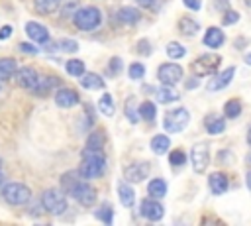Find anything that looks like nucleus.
I'll return each instance as SVG.
<instances>
[{
  "label": "nucleus",
  "mask_w": 251,
  "mask_h": 226,
  "mask_svg": "<svg viewBox=\"0 0 251 226\" xmlns=\"http://www.w3.org/2000/svg\"><path fill=\"white\" fill-rule=\"evenodd\" d=\"M194 86H198V77H196V75H194V77H190V79L186 81V88H188V90H192Z\"/></svg>",
  "instance_id": "obj_49"
},
{
  "label": "nucleus",
  "mask_w": 251,
  "mask_h": 226,
  "mask_svg": "<svg viewBox=\"0 0 251 226\" xmlns=\"http://www.w3.org/2000/svg\"><path fill=\"white\" fill-rule=\"evenodd\" d=\"M137 53H139V55H151V45H149L147 39H141V41L137 43Z\"/></svg>",
  "instance_id": "obj_44"
},
{
  "label": "nucleus",
  "mask_w": 251,
  "mask_h": 226,
  "mask_svg": "<svg viewBox=\"0 0 251 226\" xmlns=\"http://www.w3.org/2000/svg\"><path fill=\"white\" fill-rule=\"evenodd\" d=\"M116 18H118L120 22H124V24H137V22L141 20V14H139V10L133 8V6H124V8H120V10L116 12Z\"/></svg>",
  "instance_id": "obj_19"
},
{
  "label": "nucleus",
  "mask_w": 251,
  "mask_h": 226,
  "mask_svg": "<svg viewBox=\"0 0 251 226\" xmlns=\"http://www.w3.org/2000/svg\"><path fill=\"white\" fill-rule=\"evenodd\" d=\"M247 161H249V163H251V153H249V157H247Z\"/></svg>",
  "instance_id": "obj_55"
},
{
  "label": "nucleus",
  "mask_w": 251,
  "mask_h": 226,
  "mask_svg": "<svg viewBox=\"0 0 251 226\" xmlns=\"http://www.w3.org/2000/svg\"><path fill=\"white\" fill-rule=\"evenodd\" d=\"M220 55L216 53H206V55H200L198 59H194L192 63V71L196 77H206V75H212L216 73L218 65H220Z\"/></svg>",
  "instance_id": "obj_6"
},
{
  "label": "nucleus",
  "mask_w": 251,
  "mask_h": 226,
  "mask_svg": "<svg viewBox=\"0 0 251 226\" xmlns=\"http://www.w3.org/2000/svg\"><path fill=\"white\" fill-rule=\"evenodd\" d=\"M122 59L120 57H112L110 59V63H108V69H110V75H118L120 71H122Z\"/></svg>",
  "instance_id": "obj_41"
},
{
  "label": "nucleus",
  "mask_w": 251,
  "mask_h": 226,
  "mask_svg": "<svg viewBox=\"0 0 251 226\" xmlns=\"http://www.w3.org/2000/svg\"><path fill=\"white\" fill-rule=\"evenodd\" d=\"M157 77H159V81L163 85L173 86V85H176L182 79V69L176 63H163L159 67V71H157Z\"/></svg>",
  "instance_id": "obj_9"
},
{
  "label": "nucleus",
  "mask_w": 251,
  "mask_h": 226,
  "mask_svg": "<svg viewBox=\"0 0 251 226\" xmlns=\"http://www.w3.org/2000/svg\"><path fill=\"white\" fill-rule=\"evenodd\" d=\"M65 69H67V73L71 77H82L84 75V63L80 59H69Z\"/></svg>",
  "instance_id": "obj_31"
},
{
  "label": "nucleus",
  "mask_w": 251,
  "mask_h": 226,
  "mask_svg": "<svg viewBox=\"0 0 251 226\" xmlns=\"http://www.w3.org/2000/svg\"><path fill=\"white\" fill-rule=\"evenodd\" d=\"M76 6H78V0H63V10H61L63 16H71L73 12H76L78 10Z\"/></svg>",
  "instance_id": "obj_40"
},
{
  "label": "nucleus",
  "mask_w": 251,
  "mask_h": 226,
  "mask_svg": "<svg viewBox=\"0 0 251 226\" xmlns=\"http://www.w3.org/2000/svg\"><path fill=\"white\" fill-rule=\"evenodd\" d=\"M0 167H2V159H0Z\"/></svg>",
  "instance_id": "obj_56"
},
{
  "label": "nucleus",
  "mask_w": 251,
  "mask_h": 226,
  "mask_svg": "<svg viewBox=\"0 0 251 226\" xmlns=\"http://www.w3.org/2000/svg\"><path fill=\"white\" fill-rule=\"evenodd\" d=\"M73 22H75V26H76L80 31H92V29H96V28L100 26L102 14H100V10L94 8V6H82V8H78V10L75 12Z\"/></svg>",
  "instance_id": "obj_2"
},
{
  "label": "nucleus",
  "mask_w": 251,
  "mask_h": 226,
  "mask_svg": "<svg viewBox=\"0 0 251 226\" xmlns=\"http://www.w3.org/2000/svg\"><path fill=\"white\" fill-rule=\"evenodd\" d=\"M245 4H247V6H249V8H251V0H245Z\"/></svg>",
  "instance_id": "obj_53"
},
{
  "label": "nucleus",
  "mask_w": 251,
  "mask_h": 226,
  "mask_svg": "<svg viewBox=\"0 0 251 226\" xmlns=\"http://www.w3.org/2000/svg\"><path fill=\"white\" fill-rule=\"evenodd\" d=\"M96 218H102L106 224H112V208L110 206H104V208L96 210Z\"/></svg>",
  "instance_id": "obj_42"
},
{
  "label": "nucleus",
  "mask_w": 251,
  "mask_h": 226,
  "mask_svg": "<svg viewBox=\"0 0 251 226\" xmlns=\"http://www.w3.org/2000/svg\"><path fill=\"white\" fill-rule=\"evenodd\" d=\"M118 197H120V202L124 206H133V202H135V191L127 183H120L118 185Z\"/></svg>",
  "instance_id": "obj_21"
},
{
  "label": "nucleus",
  "mask_w": 251,
  "mask_h": 226,
  "mask_svg": "<svg viewBox=\"0 0 251 226\" xmlns=\"http://www.w3.org/2000/svg\"><path fill=\"white\" fill-rule=\"evenodd\" d=\"M155 96H157V100H159L161 104H171V102L178 100V92H176L173 86H169V85H163L161 88H157Z\"/></svg>",
  "instance_id": "obj_23"
},
{
  "label": "nucleus",
  "mask_w": 251,
  "mask_h": 226,
  "mask_svg": "<svg viewBox=\"0 0 251 226\" xmlns=\"http://www.w3.org/2000/svg\"><path fill=\"white\" fill-rule=\"evenodd\" d=\"M208 185H210V191H212L214 195H224V193L227 191V187H229L227 177H226L224 173H212Z\"/></svg>",
  "instance_id": "obj_18"
},
{
  "label": "nucleus",
  "mask_w": 251,
  "mask_h": 226,
  "mask_svg": "<svg viewBox=\"0 0 251 226\" xmlns=\"http://www.w3.org/2000/svg\"><path fill=\"white\" fill-rule=\"evenodd\" d=\"M2 197H4L6 202L20 206V204H25L31 198V191H29V187H25L22 183H6L2 187Z\"/></svg>",
  "instance_id": "obj_4"
},
{
  "label": "nucleus",
  "mask_w": 251,
  "mask_h": 226,
  "mask_svg": "<svg viewBox=\"0 0 251 226\" xmlns=\"http://www.w3.org/2000/svg\"><path fill=\"white\" fill-rule=\"evenodd\" d=\"M224 37H226V35H224V31H222L220 28H214V26H212V28H208V29H206V33H204V39H202V41H204V45H206V47H210V49H218V47H222V45H224Z\"/></svg>",
  "instance_id": "obj_16"
},
{
  "label": "nucleus",
  "mask_w": 251,
  "mask_h": 226,
  "mask_svg": "<svg viewBox=\"0 0 251 226\" xmlns=\"http://www.w3.org/2000/svg\"><path fill=\"white\" fill-rule=\"evenodd\" d=\"M169 147H171V140H169V136H165V134H157V136H153V140H151V149H153V153L163 155Z\"/></svg>",
  "instance_id": "obj_27"
},
{
  "label": "nucleus",
  "mask_w": 251,
  "mask_h": 226,
  "mask_svg": "<svg viewBox=\"0 0 251 226\" xmlns=\"http://www.w3.org/2000/svg\"><path fill=\"white\" fill-rule=\"evenodd\" d=\"M247 187H249V189H251V171H249V173H247Z\"/></svg>",
  "instance_id": "obj_50"
},
{
  "label": "nucleus",
  "mask_w": 251,
  "mask_h": 226,
  "mask_svg": "<svg viewBox=\"0 0 251 226\" xmlns=\"http://www.w3.org/2000/svg\"><path fill=\"white\" fill-rule=\"evenodd\" d=\"M190 161H192V169L196 173H204L208 163H210V153H208V145L206 143H196L190 149Z\"/></svg>",
  "instance_id": "obj_8"
},
{
  "label": "nucleus",
  "mask_w": 251,
  "mask_h": 226,
  "mask_svg": "<svg viewBox=\"0 0 251 226\" xmlns=\"http://www.w3.org/2000/svg\"><path fill=\"white\" fill-rule=\"evenodd\" d=\"M2 183H4V177H2V175H0V185H2Z\"/></svg>",
  "instance_id": "obj_54"
},
{
  "label": "nucleus",
  "mask_w": 251,
  "mask_h": 226,
  "mask_svg": "<svg viewBox=\"0 0 251 226\" xmlns=\"http://www.w3.org/2000/svg\"><path fill=\"white\" fill-rule=\"evenodd\" d=\"M239 112H241V102H239L237 98H231V100L226 102V106H224V114H226L227 118H237Z\"/></svg>",
  "instance_id": "obj_33"
},
{
  "label": "nucleus",
  "mask_w": 251,
  "mask_h": 226,
  "mask_svg": "<svg viewBox=\"0 0 251 226\" xmlns=\"http://www.w3.org/2000/svg\"><path fill=\"white\" fill-rule=\"evenodd\" d=\"M147 175H149V163H145V161H135V163L127 165L124 171V177L127 183H141Z\"/></svg>",
  "instance_id": "obj_10"
},
{
  "label": "nucleus",
  "mask_w": 251,
  "mask_h": 226,
  "mask_svg": "<svg viewBox=\"0 0 251 226\" xmlns=\"http://www.w3.org/2000/svg\"><path fill=\"white\" fill-rule=\"evenodd\" d=\"M102 145H104V136L102 132H92L86 140V145H84V151L82 153H100L102 151Z\"/></svg>",
  "instance_id": "obj_20"
},
{
  "label": "nucleus",
  "mask_w": 251,
  "mask_h": 226,
  "mask_svg": "<svg viewBox=\"0 0 251 226\" xmlns=\"http://www.w3.org/2000/svg\"><path fill=\"white\" fill-rule=\"evenodd\" d=\"M139 116H141L143 120H147V122H153L155 116H157V108H155V104H153L151 100H145V102L139 106Z\"/></svg>",
  "instance_id": "obj_32"
},
{
  "label": "nucleus",
  "mask_w": 251,
  "mask_h": 226,
  "mask_svg": "<svg viewBox=\"0 0 251 226\" xmlns=\"http://www.w3.org/2000/svg\"><path fill=\"white\" fill-rule=\"evenodd\" d=\"M169 163L171 165H175V167H182L184 163H186V155H184V151L182 149H173L171 153H169Z\"/></svg>",
  "instance_id": "obj_37"
},
{
  "label": "nucleus",
  "mask_w": 251,
  "mask_h": 226,
  "mask_svg": "<svg viewBox=\"0 0 251 226\" xmlns=\"http://www.w3.org/2000/svg\"><path fill=\"white\" fill-rule=\"evenodd\" d=\"M182 2H184V6L190 8V10H200V8H202V0H182Z\"/></svg>",
  "instance_id": "obj_46"
},
{
  "label": "nucleus",
  "mask_w": 251,
  "mask_h": 226,
  "mask_svg": "<svg viewBox=\"0 0 251 226\" xmlns=\"http://www.w3.org/2000/svg\"><path fill=\"white\" fill-rule=\"evenodd\" d=\"M80 177V173H75V171H71V173H65L63 177H61V185H63V189L67 191V193H71V189L80 181L78 179Z\"/></svg>",
  "instance_id": "obj_36"
},
{
  "label": "nucleus",
  "mask_w": 251,
  "mask_h": 226,
  "mask_svg": "<svg viewBox=\"0 0 251 226\" xmlns=\"http://www.w3.org/2000/svg\"><path fill=\"white\" fill-rule=\"evenodd\" d=\"M127 75H129L131 81H139V79H143V75H145V67H143L141 63H131L129 69H127Z\"/></svg>",
  "instance_id": "obj_38"
},
{
  "label": "nucleus",
  "mask_w": 251,
  "mask_h": 226,
  "mask_svg": "<svg viewBox=\"0 0 251 226\" xmlns=\"http://www.w3.org/2000/svg\"><path fill=\"white\" fill-rule=\"evenodd\" d=\"M41 206L49 212V214H63L67 210V198L61 191L57 189H47L41 195Z\"/></svg>",
  "instance_id": "obj_5"
},
{
  "label": "nucleus",
  "mask_w": 251,
  "mask_h": 226,
  "mask_svg": "<svg viewBox=\"0 0 251 226\" xmlns=\"http://www.w3.org/2000/svg\"><path fill=\"white\" fill-rule=\"evenodd\" d=\"M239 22V14L235 12V10H226V14H224V26H233V24H237Z\"/></svg>",
  "instance_id": "obj_39"
},
{
  "label": "nucleus",
  "mask_w": 251,
  "mask_h": 226,
  "mask_svg": "<svg viewBox=\"0 0 251 226\" xmlns=\"http://www.w3.org/2000/svg\"><path fill=\"white\" fill-rule=\"evenodd\" d=\"M12 31H14V29H12V26H8V24H6V26H2V28H0V39H8V37L12 35Z\"/></svg>",
  "instance_id": "obj_47"
},
{
  "label": "nucleus",
  "mask_w": 251,
  "mask_h": 226,
  "mask_svg": "<svg viewBox=\"0 0 251 226\" xmlns=\"http://www.w3.org/2000/svg\"><path fill=\"white\" fill-rule=\"evenodd\" d=\"M124 110H126V116H127V120L129 122H133V124H137L139 122V110L135 108V102H133V98L129 96L127 100H126V106H124Z\"/></svg>",
  "instance_id": "obj_34"
},
{
  "label": "nucleus",
  "mask_w": 251,
  "mask_h": 226,
  "mask_svg": "<svg viewBox=\"0 0 251 226\" xmlns=\"http://www.w3.org/2000/svg\"><path fill=\"white\" fill-rule=\"evenodd\" d=\"M33 4H35V10L39 14H51L59 8L61 0H33Z\"/></svg>",
  "instance_id": "obj_30"
},
{
  "label": "nucleus",
  "mask_w": 251,
  "mask_h": 226,
  "mask_svg": "<svg viewBox=\"0 0 251 226\" xmlns=\"http://www.w3.org/2000/svg\"><path fill=\"white\" fill-rule=\"evenodd\" d=\"M204 126H206V132H208L210 136H218V134L224 132V128H226V120H224L222 116H218V114H210V116H206Z\"/></svg>",
  "instance_id": "obj_17"
},
{
  "label": "nucleus",
  "mask_w": 251,
  "mask_h": 226,
  "mask_svg": "<svg viewBox=\"0 0 251 226\" xmlns=\"http://www.w3.org/2000/svg\"><path fill=\"white\" fill-rule=\"evenodd\" d=\"M137 4L143 6V8H157L159 0H137Z\"/></svg>",
  "instance_id": "obj_48"
},
{
  "label": "nucleus",
  "mask_w": 251,
  "mask_h": 226,
  "mask_svg": "<svg viewBox=\"0 0 251 226\" xmlns=\"http://www.w3.org/2000/svg\"><path fill=\"white\" fill-rule=\"evenodd\" d=\"M18 67H16V61L12 57H2L0 59V81H8L12 75H16Z\"/></svg>",
  "instance_id": "obj_29"
},
{
  "label": "nucleus",
  "mask_w": 251,
  "mask_h": 226,
  "mask_svg": "<svg viewBox=\"0 0 251 226\" xmlns=\"http://www.w3.org/2000/svg\"><path fill=\"white\" fill-rule=\"evenodd\" d=\"M59 47H61V49H65L67 53H75V51L78 49V43H76V41H73V39H63V41L59 43Z\"/></svg>",
  "instance_id": "obj_43"
},
{
  "label": "nucleus",
  "mask_w": 251,
  "mask_h": 226,
  "mask_svg": "<svg viewBox=\"0 0 251 226\" xmlns=\"http://www.w3.org/2000/svg\"><path fill=\"white\" fill-rule=\"evenodd\" d=\"M178 29H180V33H182V35L192 37V35H196V33H198L200 24H198L196 20H192V18H180V22H178Z\"/></svg>",
  "instance_id": "obj_25"
},
{
  "label": "nucleus",
  "mask_w": 251,
  "mask_h": 226,
  "mask_svg": "<svg viewBox=\"0 0 251 226\" xmlns=\"http://www.w3.org/2000/svg\"><path fill=\"white\" fill-rule=\"evenodd\" d=\"M80 85H82L84 88H88V90H96V88H102V86H104V81H102V77L96 75V73H84V75L80 77Z\"/></svg>",
  "instance_id": "obj_26"
},
{
  "label": "nucleus",
  "mask_w": 251,
  "mask_h": 226,
  "mask_svg": "<svg viewBox=\"0 0 251 226\" xmlns=\"http://www.w3.org/2000/svg\"><path fill=\"white\" fill-rule=\"evenodd\" d=\"M37 71L31 69V67H22L16 71V83L22 86V88H27V90H33V86L37 85Z\"/></svg>",
  "instance_id": "obj_12"
},
{
  "label": "nucleus",
  "mask_w": 251,
  "mask_h": 226,
  "mask_svg": "<svg viewBox=\"0 0 251 226\" xmlns=\"http://www.w3.org/2000/svg\"><path fill=\"white\" fill-rule=\"evenodd\" d=\"M141 214H143L147 220L157 222V220H161V218H163L165 208H163V204H161V202H157V200L151 197V198H145V200L141 202Z\"/></svg>",
  "instance_id": "obj_13"
},
{
  "label": "nucleus",
  "mask_w": 251,
  "mask_h": 226,
  "mask_svg": "<svg viewBox=\"0 0 251 226\" xmlns=\"http://www.w3.org/2000/svg\"><path fill=\"white\" fill-rule=\"evenodd\" d=\"M18 47H20V49H22L24 53H29V55L37 53V47H35V45H31V43H24V41H22V43H20Z\"/></svg>",
  "instance_id": "obj_45"
},
{
  "label": "nucleus",
  "mask_w": 251,
  "mask_h": 226,
  "mask_svg": "<svg viewBox=\"0 0 251 226\" xmlns=\"http://www.w3.org/2000/svg\"><path fill=\"white\" fill-rule=\"evenodd\" d=\"M55 104L61 108H71V106L78 104V94L73 88H59L55 92Z\"/></svg>",
  "instance_id": "obj_14"
},
{
  "label": "nucleus",
  "mask_w": 251,
  "mask_h": 226,
  "mask_svg": "<svg viewBox=\"0 0 251 226\" xmlns=\"http://www.w3.org/2000/svg\"><path fill=\"white\" fill-rule=\"evenodd\" d=\"M25 33L27 37L33 41V43H39V45H45L49 41V31L45 26H41L39 22H27L25 24Z\"/></svg>",
  "instance_id": "obj_11"
},
{
  "label": "nucleus",
  "mask_w": 251,
  "mask_h": 226,
  "mask_svg": "<svg viewBox=\"0 0 251 226\" xmlns=\"http://www.w3.org/2000/svg\"><path fill=\"white\" fill-rule=\"evenodd\" d=\"M59 83V79L57 77H41L39 75V79H37V85L33 86V92L35 94H41V96H45L55 85Z\"/></svg>",
  "instance_id": "obj_22"
},
{
  "label": "nucleus",
  "mask_w": 251,
  "mask_h": 226,
  "mask_svg": "<svg viewBox=\"0 0 251 226\" xmlns=\"http://www.w3.org/2000/svg\"><path fill=\"white\" fill-rule=\"evenodd\" d=\"M147 193L153 198H163L167 195V183L163 179H151L147 185Z\"/></svg>",
  "instance_id": "obj_28"
},
{
  "label": "nucleus",
  "mask_w": 251,
  "mask_h": 226,
  "mask_svg": "<svg viewBox=\"0 0 251 226\" xmlns=\"http://www.w3.org/2000/svg\"><path fill=\"white\" fill-rule=\"evenodd\" d=\"M106 169V157L104 153H82V161L78 167L80 179H94L100 177Z\"/></svg>",
  "instance_id": "obj_1"
},
{
  "label": "nucleus",
  "mask_w": 251,
  "mask_h": 226,
  "mask_svg": "<svg viewBox=\"0 0 251 226\" xmlns=\"http://www.w3.org/2000/svg\"><path fill=\"white\" fill-rule=\"evenodd\" d=\"M245 63H247V65H251V53H247V55H245Z\"/></svg>",
  "instance_id": "obj_51"
},
{
  "label": "nucleus",
  "mask_w": 251,
  "mask_h": 226,
  "mask_svg": "<svg viewBox=\"0 0 251 226\" xmlns=\"http://www.w3.org/2000/svg\"><path fill=\"white\" fill-rule=\"evenodd\" d=\"M167 55L175 61V59H182L184 55H186V49L180 45V43H176V41H171L169 45H167Z\"/></svg>",
  "instance_id": "obj_35"
},
{
  "label": "nucleus",
  "mask_w": 251,
  "mask_h": 226,
  "mask_svg": "<svg viewBox=\"0 0 251 226\" xmlns=\"http://www.w3.org/2000/svg\"><path fill=\"white\" fill-rule=\"evenodd\" d=\"M98 110L102 116H114L116 112V104H114V98L110 92H104L100 98H98Z\"/></svg>",
  "instance_id": "obj_24"
},
{
  "label": "nucleus",
  "mask_w": 251,
  "mask_h": 226,
  "mask_svg": "<svg viewBox=\"0 0 251 226\" xmlns=\"http://www.w3.org/2000/svg\"><path fill=\"white\" fill-rule=\"evenodd\" d=\"M233 75H235V67H227L226 71H222L220 75H216V77L210 81L208 88H210V90H222V88H226V86L231 83Z\"/></svg>",
  "instance_id": "obj_15"
},
{
  "label": "nucleus",
  "mask_w": 251,
  "mask_h": 226,
  "mask_svg": "<svg viewBox=\"0 0 251 226\" xmlns=\"http://www.w3.org/2000/svg\"><path fill=\"white\" fill-rule=\"evenodd\" d=\"M78 204H82V206H92L94 202H96V189L92 187V185H88L86 181H78L73 189H71V193H69Z\"/></svg>",
  "instance_id": "obj_7"
},
{
  "label": "nucleus",
  "mask_w": 251,
  "mask_h": 226,
  "mask_svg": "<svg viewBox=\"0 0 251 226\" xmlns=\"http://www.w3.org/2000/svg\"><path fill=\"white\" fill-rule=\"evenodd\" d=\"M190 122V114L186 108H175L171 112L165 114L163 118V130L165 132H171V134H178L182 132Z\"/></svg>",
  "instance_id": "obj_3"
},
{
  "label": "nucleus",
  "mask_w": 251,
  "mask_h": 226,
  "mask_svg": "<svg viewBox=\"0 0 251 226\" xmlns=\"http://www.w3.org/2000/svg\"><path fill=\"white\" fill-rule=\"evenodd\" d=\"M247 143L251 145V128H249V132H247Z\"/></svg>",
  "instance_id": "obj_52"
}]
</instances>
